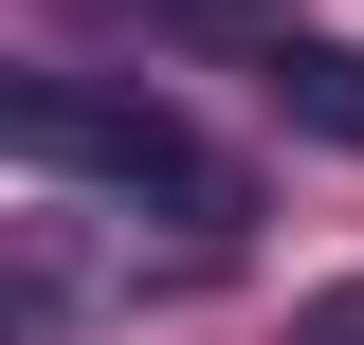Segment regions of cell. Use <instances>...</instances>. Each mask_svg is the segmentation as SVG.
Segmentation results:
<instances>
[{"label":"cell","mask_w":364,"mask_h":345,"mask_svg":"<svg viewBox=\"0 0 364 345\" xmlns=\"http://www.w3.org/2000/svg\"><path fill=\"white\" fill-rule=\"evenodd\" d=\"M73 18H146V37H291V18H273V0H73Z\"/></svg>","instance_id":"obj_3"},{"label":"cell","mask_w":364,"mask_h":345,"mask_svg":"<svg viewBox=\"0 0 364 345\" xmlns=\"http://www.w3.org/2000/svg\"><path fill=\"white\" fill-rule=\"evenodd\" d=\"M0 146H18L37 182H91V200H128V218H182L200 255L255 218L237 146H200L164 91H109V73H18V91H0Z\"/></svg>","instance_id":"obj_1"},{"label":"cell","mask_w":364,"mask_h":345,"mask_svg":"<svg viewBox=\"0 0 364 345\" xmlns=\"http://www.w3.org/2000/svg\"><path fill=\"white\" fill-rule=\"evenodd\" d=\"M255 91H273V128H310V146L364 164V37H310V18H291V37L255 55Z\"/></svg>","instance_id":"obj_2"},{"label":"cell","mask_w":364,"mask_h":345,"mask_svg":"<svg viewBox=\"0 0 364 345\" xmlns=\"http://www.w3.org/2000/svg\"><path fill=\"white\" fill-rule=\"evenodd\" d=\"M291 345H364V291H328V309H291Z\"/></svg>","instance_id":"obj_4"}]
</instances>
